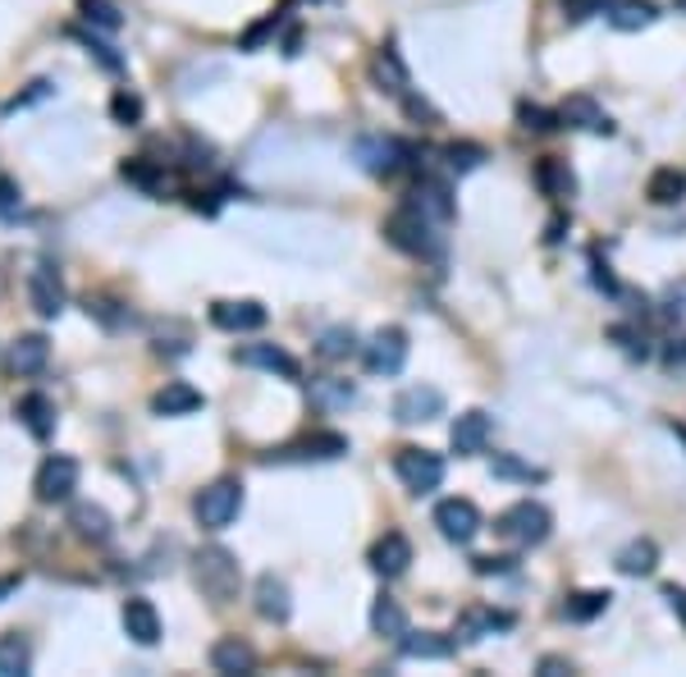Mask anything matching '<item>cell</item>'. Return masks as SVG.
I'll return each instance as SVG.
<instances>
[{
	"instance_id": "obj_54",
	"label": "cell",
	"mask_w": 686,
	"mask_h": 677,
	"mask_svg": "<svg viewBox=\"0 0 686 677\" xmlns=\"http://www.w3.org/2000/svg\"><path fill=\"white\" fill-rule=\"evenodd\" d=\"M18 586H24V577H18V573H14V577H0V600H10Z\"/></svg>"
},
{
	"instance_id": "obj_27",
	"label": "cell",
	"mask_w": 686,
	"mask_h": 677,
	"mask_svg": "<svg viewBox=\"0 0 686 677\" xmlns=\"http://www.w3.org/2000/svg\"><path fill=\"white\" fill-rule=\"evenodd\" d=\"M371 74H375V83H381V92H394V97H408V64H403V55L394 51V41H385L381 51H375V60H371Z\"/></svg>"
},
{
	"instance_id": "obj_2",
	"label": "cell",
	"mask_w": 686,
	"mask_h": 677,
	"mask_svg": "<svg viewBox=\"0 0 686 677\" xmlns=\"http://www.w3.org/2000/svg\"><path fill=\"white\" fill-rule=\"evenodd\" d=\"M385 238L398 248V252H408V256H439V234H435V221L426 211H416L412 202L408 206H398L389 221H385Z\"/></svg>"
},
{
	"instance_id": "obj_11",
	"label": "cell",
	"mask_w": 686,
	"mask_h": 677,
	"mask_svg": "<svg viewBox=\"0 0 686 677\" xmlns=\"http://www.w3.org/2000/svg\"><path fill=\"white\" fill-rule=\"evenodd\" d=\"M435 417H445V394L435 385H408L403 394L394 399V422L403 426H426Z\"/></svg>"
},
{
	"instance_id": "obj_5",
	"label": "cell",
	"mask_w": 686,
	"mask_h": 677,
	"mask_svg": "<svg viewBox=\"0 0 686 677\" xmlns=\"http://www.w3.org/2000/svg\"><path fill=\"white\" fill-rule=\"evenodd\" d=\"M394 472H398V480H403L412 494H431V490H439V480H445V457L431 453V449L408 444V449L394 453Z\"/></svg>"
},
{
	"instance_id": "obj_44",
	"label": "cell",
	"mask_w": 686,
	"mask_h": 677,
	"mask_svg": "<svg viewBox=\"0 0 686 677\" xmlns=\"http://www.w3.org/2000/svg\"><path fill=\"white\" fill-rule=\"evenodd\" d=\"M495 476H508V480H545V467H531V463H522V457H513V453H499L495 457Z\"/></svg>"
},
{
	"instance_id": "obj_41",
	"label": "cell",
	"mask_w": 686,
	"mask_h": 677,
	"mask_svg": "<svg viewBox=\"0 0 686 677\" xmlns=\"http://www.w3.org/2000/svg\"><path fill=\"white\" fill-rule=\"evenodd\" d=\"M55 97V83L51 78H37V83H28L18 97H10L5 105H0V115H14V111H28V105H37V101H51Z\"/></svg>"
},
{
	"instance_id": "obj_3",
	"label": "cell",
	"mask_w": 686,
	"mask_h": 677,
	"mask_svg": "<svg viewBox=\"0 0 686 677\" xmlns=\"http://www.w3.org/2000/svg\"><path fill=\"white\" fill-rule=\"evenodd\" d=\"M192 513H197V522H202L207 531H225V527H234L238 513H242V480H234V476L211 480L207 490H197Z\"/></svg>"
},
{
	"instance_id": "obj_49",
	"label": "cell",
	"mask_w": 686,
	"mask_h": 677,
	"mask_svg": "<svg viewBox=\"0 0 686 677\" xmlns=\"http://www.w3.org/2000/svg\"><path fill=\"white\" fill-rule=\"evenodd\" d=\"M563 5V14L572 18V24H582V18H590V14H604V0H559Z\"/></svg>"
},
{
	"instance_id": "obj_15",
	"label": "cell",
	"mask_w": 686,
	"mask_h": 677,
	"mask_svg": "<svg viewBox=\"0 0 686 677\" xmlns=\"http://www.w3.org/2000/svg\"><path fill=\"white\" fill-rule=\"evenodd\" d=\"M120 618H124L128 641H133V645H147V650L157 645V641H161V631H165V627H161V614H157V604H151L147 595H128Z\"/></svg>"
},
{
	"instance_id": "obj_51",
	"label": "cell",
	"mask_w": 686,
	"mask_h": 677,
	"mask_svg": "<svg viewBox=\"0 0 686 677\" xmlns=\"http://www.w3.org/2000/svg\"><path fill=\"white\" fill-rule=\"evenodd\" d=\"M567 673H572V664L559 660V654H545L540 660V677H567Z\"/></svg>"
},
{
	"instance_id": "obj_45",
	"label": "cell",
	"mask_w": 686,
	"mask_h": 677,
	"mask_svg": "<svg viewBox=\"0 0 686 677\" xmlns=\"http://www.w3.org/2000/svg\"><path fill=\"white\" fill-rule=\"evenodd\" d=\"M120 302H110V298H87V316H97L101 325H110V330H120V325H128L133 316L128 312H115Z\"/></svg>"
},
{
	"instance_id": "obj_19",
	"label": "cell",
	"mask_w": 686,
	"mask_h": 677,
	"mask_svg": "<svg viewBox=\"0 0 686 677\" xmlns=\"http://www.w3.org/2000/svg\"><path fill=\"white\" fill-rule=\"evenodd\" d=\"M252 600H257V614H261L265 623H289V614H294L289 586H284V577H275V573H261V577H257Z\"/></svg>"
},
{
	"instance_id": "obj_52",
	"label": "cell",
	"mask_w": 686,
	"mask_h": 677,
	"mask_svg": "<svg viewBox=\"0 0 686 677\" xmlns=\"http://www.w3.org/2000/svg\"><path fill=\"white\" fill-rule=\"evenodd\" d=\"M563 229H567V221H563V215H554V221L545 225V243H563Z\"/></svg>"
},
{
	"instance_id": "obj_16",
	"label": "cell",
	"mask_w": 686,
	"mask_h": 677,
	"mask_svg": "<svg viewBox=\"0 0 686 677\" xmlns=\"http://www.w3.org/2000/svg\"><path fill=\"white\" fill-rule=\"evenodd\" d=\"M490 435H495V422H490V412L472 408V412H462V417H458V422L449 426V444H453V453L472 457V453H481L485 444H490Z\"/></svg>"
},
{
	"instance_id": "obj_34",
	"label": "cell",
	"mask_w": 686,
	"mask_h": 677,
	"mask_svg": "<svg viewBox=\"0 0 686 677\" xmlns=\"http://www.w3.org/2000/svg\"><path fill=\"white\" fill-rule=\"evenodd\" d=\"M33 668V645L24 631H5L0 637V677H24Z\"/></svg>"
},
{
	"instance_id": "obj_14",
	"label": "cell",
	"mask_w": 686,
	"mask_h": 677,
	"mask_svg": "<svg viewBox=\"0 0 686 677\" xmlns=\"http://www.w3.org/2000/svg\"><path fill=\"white\" fill-rule=\"evenodd\" d=\"M503 627H513V614H503V609H495V604H472V609H462L453 641L472 645V641L495 637V631H503Z\"/></svg>"
},
{
	"instance_id": "obj_25",
	"label": "cell",
	"mask_w": 686,
	"mask_h": 677,
	"mask_svg": "<svg viewBox=\"0 0 686 677\" xmlns=\"http://www.w3.org/2000/svg\"><path fill=\"white\" fill-rule=\"evenodd\" d=\"M70 527L87 544H105L110 536H115V517H110L101 504H74L70 509Z\"/></svg>"
},
{
	"instance_id": "obj_22",
	"label": "cell",
	"mask_w": 686,
	"mask_h": 677,
	"mask_svg": "<svg viewBox=\"0 0 686 677\" xmlns=\"http://www.w3.org/2000/svg\"><path fill=\"white\" fill-rule=\"evenodd\" d=\"M197 408H207V399H202V389H192L188 380H165V389L151 394V412H157V417H188Z\"/></svg>"
},
{
	"instance_id": "obj_20",
	"label": "cell",
	"mask_w": 686,
	"mask_h": 677,
	"mask_svg": "<svg viewBox=\"0 0 686 677\" xmlns=\"http://www.w3.org/2000/svg\"><path fill=\"white\" fill-rule=\"evenodd\" d=\"M559 120L567 124V128H586V134H613V120L604 115V105L595 101V97H586V92H572L563 105H559Z\"/></svg>"
},
{
	"instance_id": "obj_17",
	"label": "cell",
	"mask_w": 686,
	"mask_h": 677,
	"mask_svg": "<svg viewBox=\"0 0 686 677\" xmlns=\"http://www.w3.org/2000/svg\"><path fill=\"white\" fill-rule=\"evenodd\" d=\"M366 563H371V573H381V577H403V573H408V563H412V544H408V536H403V531H385L381 540L371 544Z\"/></svg>"
},
{
	"instance_id": "obj_24",
	"label": "cell",
	"mask_w": 686,
	"mask_h": 677,
	"mask_svg": "<svg viewBox=\"0 0 686 677\" xmlns=\"http://www.w3.org/2000/svg\"><path fill=\"white\" fill-rule=\"evenodd\" d=\"M604 18L618 33H640L659 18V5L654 0H604Z\"/></svg>"
},
{
	"instance_id": "obj_53",
	"label": "cell",
	"mask_w": 686,
	"mask_h": 677,
	"mask_svg": "<svg viewBox=\"0 0 686 677\" xmlns=\"http://www.w3.org/2000/svg\"><path fill=\"white\" fill-rule=\"evenodd\" d=\"M663 362H669V366L686 362V339H677V343H669V348H663Z\"/></svg>"
},
{
	"instance_id": "obj_31",
	"label": "cell",
	"mask_w": 686,
	"mask_h": 677,
	"mask_svg": "<svg viewBox=\"0 0 686 677\" xmlns=\"http://www.w3.org/2000/svg\"><path fill=\"white\" fill-rule=\"evenodd\" d=\"M120 179L133 184V188H142L147 198H161V192H165V170L157 161H147V156H128L120 165Z\"/></svg>"
},
{
	"instance_id": "obj_4",
	"label": "cell",
	"mask_w": 686,
	"mask_h": 677,
	"mask_svg": "<svg viewBox=\"0 0 686 677\" xmlns=\"http://www.w3.org/2000/svg\"><path fill=\"white\" fill-rule=\"evenodd\" d=\"M549 527H554V517H549L545 504H536V499H517L513 509H503L495 531L503 540H513L517 550H531V544H545L549 540Z\"/></svg>"
},
{
	"instance_id": "obj_29",
	"label": "cell",
	"mask_w": 686,
	"mask_h": 677,
	"mask_svg": "<svg viewBox=\"0 0 686 677\" xmlns=\"http://www.w3.org/2000/svg\"><path fill=\"white\" fill-rule=\"evenodd\" d=\"M412 206H416V211H426L435 225H449V221H453V211H458L453 198H449V188L439 184V179H422V184H416V188H412Z\"/></svg>"
},
{
	"instance_id": "obj_43",
	"label": "cell",
	"mask_w": 686,
	"mask_h": 677,
	"mask_svg": "<svg viewBox=\"0 0 686 677\" xmlns=\"http://www.w3.org/2000/svg\"><path fill=\"white\" fill-rule=\"evenodd\" d=\"M445 161H449L453 174H472L485 161V147H476V142H449L445 147Z\"/></svg>"
},
{
	"instance_id": "obj_37",
	"label": "cell",
	"mask_w": 686,
	"mask_h": 677,
	"mask_svg": "<svg viewBox=\"0 0 686 677\" xmlns=\"http://www.w3.org/2000/svg\"><path fill=\"white\" fill-rule=\"evenodd\" d=\"M609 591H577V595H567L563 604V618L567 623H590V618H600L604 609H609Z\"/></svg>"
},
{
	"instance_id": "obj_21",
	"label": "cell",
	"mask_w": 686,
	"mask_h": 677,
	"mask_svg": "<svg viewBox=\"0 0 686 677\" xmlns=\"http://www.w3.org/2000/svg\"><path fill=\"white\" fill-rule=\"evenodd\" d=\"M51 362V339L47 335H18L5 353V366L14 376H37V371H47Z\"/></svg>"
},
{
	"instance_id": "obj_55",
	"label": "cell",
	"mask_w": 686,
	"mask_h": 677,
	"mask_svg": "<svg viewBox=\"0 0 686 677\" xmlns=\"http://www.w3.org/2000/svg\"><path fill=\"white\" fill-rule=\"evenodd\" d=\"M673 435H677V440H686V426H677V422H673Z\"/></svg>"
},
{
	"instance_id": "obj_12",
	"label": "cell",
	"mask_w": 686,
	"mask_h": 677,
	"mask_svg": "<svg viewBox=\"0 0 686 677\" xmlns=\"http://www.w3.org/2000/svg\"><path fill=\"white\" fill-rule=\"evenodd\" d=\"M348 453V440L339 430H316V435H307V440L298 444H284L279 453H271L275 463H335V457Z\"/></svg>"
},
{
	"instance_id": "obj_7",
	"label": "cell",
	"mask_w": 686,
	"mask_h": 677,
	"mask_svg": "<svg viewBox=\"0 0 686 677\" xmlns=\"http://www.w3.org/2000/svg\"><path fill=\"white\" fill-rule=\"evenodd\" d=\"M33 490H37L41 504H70L74 490H78V463L70 453H51L47 463L37 467Z\"/></svg>"
},
{
	"instance_id": "obj_9",
	"label": "cell",
	"mask_w": 686,
	"mask_h": 677,
	"mask_svg": "<svg viewBox=\"0 0 686 677\" xmlns=\"http://www.w3.org/2000/svg\"><path fill=\"white\" fill-rule=\"evenodd\" d=\"M435 527L439 536H445L449 544H472L476 531H481V509L472 504V499H439L435 504Z\"/></svg>"
},
{
	"instance_id": "obj_13",
	"label": "cell",
	"mask_w": 686,
	"mask_h": 677,
	"mask_svg": "<svg viewBox=\"0 0 686 677\" xmlns=\"http://www.w3.org/2000/svg\"><path fill=\"white\" fill-rule=\"evenodd\" d=\"M408 362V335L398 325H385L381 335L366 343V371L371 376H398Z\"/></svg>"
},
{
	"instance_id": "obj_47",
	"label": "cell",
	"mask_w": 686,
	"mask_h": 677,
	"mask_svg": "<svg viewBox=\"0 0 686 677\" xmlns=\"http://www.w3.org/2000/svg\"><path fill=\"white\" fill-rule=\"evenodd\" d=\"M517 559H508V554H476L472 559V573L476 577H503V573H513Z\"/></svg>"
},
{
	"instance_id": "obj_48",
	"label": "cell",
	"mask_w": 686,
	"mask_h": 677,
	"mask_svg": "<svg viewBox=\"0 0 686 677\" xmlns=\"http://www.w3.org/2000/svg\"><path fill=\"white\" fill-rule=\"evenodd\" d=\"M18 206H24V188L10 174H0V215H14Z\"/></svg>"
},
{
	"instance_id": "obj_35",
	"label": "cell",
	"mask_w": 686,
	"mask_h": 677,
	"mask_svg": "<svg viewBox=\"0 0 686 677\" xmlns=\"http://www.w3.org/2000/svg\"><path fill=\"white\" fill-rule=\"evenodd\" d=\"M371 631H375V637H394V641L408 631V614H403V604H398L394 595H381L371 604Z\"/></svg>"
},
{
	"instance_id": "obj_36",
	"label": "cell",
	"mask_w": 686,
	"mask_h": 677,
	"mask_svg": "<svg viewBox=\"0 0 686 677\" xmlns=\"http://www.w3.org/2000/svg\"><path fill=\"white\" fill-rule=\"evenodd\" d=\"M316 353L325 362H348L352 353H358V335H352L348 325H329V330L316 339Z\"/></svg>"
},
{
	"instance_id": "obj_56",
	"label": "cell",
	"mask_w": 686,
	"mask_h": 677,
	"mask_svg": "<svg viewBox=\"0 0 686 677\" xmlns=\"http://www.w3.org/2000/svg\"><path fill=\"white\" fill-rule=\"evenodd\" d=\"M673 10H682V14H686V0H673Z\"/></svg>"
},
{
	"instance_id": "obj_26",
	"label": "cell",
	"mask_w": 686,
	"mask_h": 677,
	"mask_svg": "<svg viewBox=\"0 0 686 677\" xmlns=\"http://www.w3.org/2000/svg\"><path fill=\"white\" fill-rule=\"evenodd\" d=\"M211 668L215 673H225V677H234V673H252L257 668V650L242 641V637H220L215 645H211Z\"/></svg>"
},
{
	"instance_id": "obj_1",
	"label": "cell",
	"mask_w": 686,
	"mask_h": 677,
	"mask_svg": "<svg viewBox=\"0 0 686 677\" xmlns=\"http://www.w3.org/2000/svg\"><path fill=\"white\" fill-rule=\"evenodd\" d=\"M192 577H197V591H202L211 604H229L242 586V567L225 544H202V550L192 554Z\"/></svg>"
},
{
	"instance_id": "obj_50",
	"label": "cell",
	"mask_w": 686,
	"mask_h": 677,
	"mask_svg": "<svg viewBox=\"0 0 686 677\" xmlns=\"http://www.w3.org/2000/svg\"><path fill=\"white\" fill-rule=\"evenodd\" d=\"M663 600H669V609H673V614L686 623V586H677V581H669V586H663Z\"/></svg>"
},
{
	"instance_id": "obj_18",
	"label": "cell",
	"mask_w": 686,
	"mask_h": 677,
	"mask_svg": "<svg viewBox=\"0 0 686 677\" xmlns=\"http://www.w3.org/2000/svg\"><path fill=\"white\" fill-rule=\"evenodd\" d=\"M242 366H257V371H271V376H284V380H298L302 366L294 353H284L279 343H242L234 353Z\"/></svg>"
},
{
	"instance_id": "obj_38",
	"label": "cell",
	"mask_w": 686,
	"mask_h": 677,
	"mask_svg": "<svg viewBox=\"0 0 686 677\" xmlns=\"http://www.w3.org/2000/svg\"><path fill=\"white\" fill-rule=\"evenodd\" d=\"M78 14H83L92 28H101V33H120V28H124V14L110 5V0H78Z\"/></svg>"
},
{
	"instance_id": "obj_28",
	"label": "cell",
	"mask_w": 686,
	"mask_h": 677,
	"mask_svg": "<svg viewBox=\"0 0 686 677\" xmlns=\"http://www.w3.org/2000/svg\"><path fill=\"white\" fill-rule=\"evenodd\" d=\"M536 188L545 192L549 202H563V198H572V192H577V179H572L567 161H559V156H540V161H536Z\"/></svg>"
},
{
	"instance_id": "obj_39",
	"label": "cell",
	"mask_w": 686,
	"mask_h": 677,
	"mask_svg": "<svg viewBox=\"0 0 686 677\" xmlns=\"http://www.w3.org/2000/svg\"><path fill=\"white\" fill-rule=\"evenodd\" d=\"M312 399L321 408H348L352 399H358V389H352V380H335V376H325L312 385Z\"/></svg>"
},
{
	"instance_id": "obj_23",
	"label": "cell",
	"mask_w": 686,
	"mask_h": 677,
	"mask_svg": "<svg viewBox=\"0 0 686 677\" xmlns=\"http://www.w3.org/2000/svg\"><path fill=\"white\" fill-rule=\"evenodd\" d=\"M14 417H18V426H24L33 440H41L47 444L51 435H55V403L47 399V394H24L14 403Z\"/></svg>"
},
{
	"instance_id": "obj_46",
	"label": "cell",
	"mask_w": 686,
	"mask_h": 677,
	"mask_svg": "<svg viewBox=\"0 0 686 677\" xmlns=\"http://www.w3.org/2000/svg\"><path fill=\"white\" fill-rule=\"evenodd\" d=\"M74 37H78L83 47H87V55H97V60H101V70H110V74H124V55H115V51L105 47V41L87 37V33H78V28H74Z\"/></svg>"
},
{
	"instance_id": "obj_32",
	"label": "cell",
	"mask_w": 686,
	"mask_h": 677,
	"mask_svg": "<svg viewBox=\"0 0 686 677\" xmlns=\"http://www.w3.org/2000/svg\"><path fill=\"white\" fill-rule=\"evenodd\" d=\"M646 198H650L654 206H677V202L686 198V174L673 170V165H659V170L650 174V184H646Z\"/></svg>"
},
{
	"instance_id": "obj_40",
	"label": "cell",
	"mask_w": 686,
	"mask_h": 677,
	"mask_svg": "<svg viewBox=\"0 0 686 677\" xmlns=\"http://www.w3.org/2000/svg\"><path fill=\"white\" fill-rule=\"evenodd\" d=\"M142 97L138 92H128V87H120L115 97H110V120L115 124H124V128H133V124H142Z\"/></svg>"
},
{
	"instance_id": "obj_6",
	"label": "cell",
	"mask_w": 686,
	"mask_h": 677,
	"mask_svg": "<svg viewBox=\"0 0 686 677\" xmlns=\"http://www.w3.org/2000/svg\"><path fill=\"white\" fill-rule=\"evenodd\" d=\"M28 302H33V312L41 321H55L64 312V302H70V289H64V275L55 261H37L33 275H28Z\"/></svg>"
},
{
	"instance_id": "obj_30",
	"label": "cell",
	"mask_w": 686,
	"mask_h": 677,
	"mask_svg": "<svg viewBox=\"0 0 686 677\" xmlns=\"http://www.w3.org/2000/svg\"><path fill=\"white\" fill-rule=\"evenodd\" d=\"M453 637H439V631H403V637H398V650L408 654V660H449L453 654Z\"/></svg>"
},
{
	"instance_id": "obj_33",
	"label": "cell",
	"mask_w": 686,
	"mask_h": 677,
	"mask_svg": "<svg viewBox=\"0 0 686 677\" xmlns=\"http://www.w3.org/2000/svg\"><path fill=\"white\" fill-rule=\"evenodd\" d=\"M659 567V544L654 540H632L618 550V573L623 577H650Z\"/></svg>"
},
{
	"instance_id": "obj_42",
	"label": "cell",
	"mask_w": 686,
	"mask_h": 677,
	"mask_svg": "<svg viewBox=\"0 0 686 677\" xmlns=\"http://www.w3.org/2000/svg\"><path fill=\"white\" fill-rule=\"evenodd\" d=\"M517 124L526 128V134H554V128H563L559 111L549 115V111H540V105H531V101H522V105H517Z\"/></svg>"
},
{
	"instance_id": "obj_8",
	"label": "cell",
	"mask_w": 686,
	"mask_h": 677,
	"mask_svg": "<svg viewBox=\"0 0 686 677\" xmlns=\"http://www.w3.org/2000/svg\"><path fill=\"white\" fill-rule=\"evenodd\" d=\"M352 156H358V165L366 174H375V179H389V174H398L412 161V147L398 142V138H358L352 142Z\"/></svg>"
},
{
	"instance_id": "obj_10",
	"label": "cell",
	"mask_w": 686,
	"mask_h": 677,
	"mask_svg": "<svg viewBox=\"0 0 686 677\" xmlns=\"http://www.w3.org/2000/svg\"><path fill=\"white\" fill-rule=\"evenodd\" d=\"M271 321V312L261 308L257 298H220V302H211V325L215 330H229V335H252V330H261V325Z\"/></svg>"
}]
</instances>
